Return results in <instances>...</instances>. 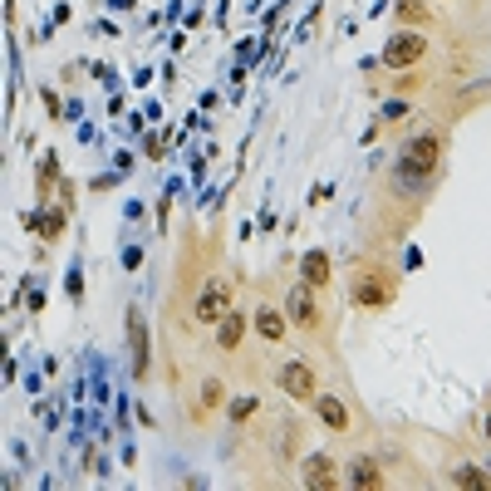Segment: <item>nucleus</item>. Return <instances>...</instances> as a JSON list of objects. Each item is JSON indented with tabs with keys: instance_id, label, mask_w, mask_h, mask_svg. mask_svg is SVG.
<instances>
[{
	"instance_id": "nucleus-1",
	"label": "nucleus",
	"mask_w": 491,
	"mask_h": 491,
	"mask_svg": "<svg viewBox=\"0 0 491 491\" xmlns=\"http://www.w3.org/2000/svg\"><path fill=\"white\" fill-rule=\"evenodd\" d=\"M438 162H442V133H417V138H408L403 152H398L403 182H427L438 172Z\"/></svg>"
},
{
	"instance_id": "nucleus-2",
	"label": "nucleus",
	"mask_w": 491,
	"mask_h": 491,
	"mask_svg": "<svg viewBox=\"0 0 491 491\" xmlns=\"http://www.w3.org/2000/svg\"><path fill=\"white\" fill-rule=\"evenodd\" d=\"M423 54H427V40L417 30H394L388 44H384V65L388 69H413Z\"/></svg>"
},
{
	"instance_id": "nucleus-3",
	"label": "nucleus",
	"mask_w": 491,
	"mask_h": 491,
	"mask_svg": "<svg viewBox=\"0 0 491 491\" xmlns=\"http://www.w3.org/2000/svg\"><path fill=\"white\" fill-rule=\"evenodd\" d=\"M354 305H363V310H369V305H388V300H394V280H384V270H374V276H369V270H363V276H354Z\"/></svg>"
},
{
	"instance_id": "nucleus-4",
	"label": "nucleus",
	"mask_w": 491,
	"mask_h": 491,
	"mask_svg": "<svg viewBox=\"0 0 491 491\" xmlns=\"http://www.w3.org/2000/svg\"><path fill=\"white\" fill-rule=\"evenodd\" d=\"M285 315H290V324H300V330H315V324H320V305H315V290L305 285V280H300V285H290Z\"/></svg>"
},
{
	"instance_id": "nucleus-5",
	"label": "nucleus",
	"mask_w": 491,
	"mask_h": 491,
	"mask_svg": "<svg viewBox=\"0 0 491 491\" xmlns=\"http://www.w3.org/2000/svg\"><path fill=\"white\" fill-rule=\"evenodd\" d=\"M280 394H290L295 403H305V398L320 394V384H315V369H310V363L290 359L285 369H280Z\"/></svg>"
},
{
	"instance_id": "nucleus-6",
	"label": "nucleus",
	"mask_w": 491,
	"mask_h": 491,
	"mask_svg": "<svg viewBox=\"0 0 491 491\" xmlns=\"http://www.w3.org/2000/svg\"><path fill=\"white\" fill-rule=\"evenodd\" d=\"M300 481H305L310 491H330L334 481H339V467H334V457L315 452V457H305V472H300Z\"/></svg>"
},
{
	"instance_id": "nucleus-7",
	"label": "nucleus",
	"mask_w": 491,
	"mask_h": 491,
	"mask_svg": "<svg viewBox=\"0 0 491 491\" xmlns=\"http://www.w3.org/2000/svg\"><path fill=\"white\" fill-rule=\"evenodd\" d=\"M300 276H305V285L310 290H324L334 280V261H330V251H305V261H300Z\"/></svg>"
},
{
	"instance_id": "nucleus-8",
	"label": "nucleus",
	"mask_w": 491,
	"mask_h": 491,
	"mask_svg": "<svg viewBox=\"0 0 491 491\" xmlns=\"http://www.w3.org/2000/svg\"><path fill=\"white\" fill-rule=\"evenodd\" d=\"M197 320H202V324H216V320H222V315H226V285H222V280H207V290H202V295H197Z\"/></svg>"
},
{
	"instance_id": "nucleus-9",
	"label": "nucleus",
	"mask_w": 491,
	"mask_h": 491,
	"mask_svg": "<svg viewBox=\"0 0 491 491\" xmlns=\"http://www.w3.org/2000/svg\"><path fill=\"white\" fill-rule=\"evenodd\" d=\"M241 339H246V315L241 310H226L222 320H216V349L236 354V349H241Z\"/></svg>"
},
{
	"instance_id": "nucleus-10",
	"label": "nucleus",
	"mask_w": 491,
	"mask_h": 491,
	"mask_svg": "<svg viewBox=\"0 0 491 491\" xmlns=\"http://www.w3.org/2000/svg\"><path fill=\"white\" fill-rule=\"evenodd\" d=\"M129 344H133V374L148 378V324L138 310H129Z\"/></svg>"
},
{
	"instance_id": "nucleus-11",
	"label": "nucleus",
	"mask_w": 491,
	"mask_h": 491,
	"mask_svg": "<svg viewBox=\"0 0 491 491\" xmlns=\"http://www.w3.org/2000/svg\"><path fill=\"white\" fill-rule=\"evenodd\" d=\"M285 324H290V315L276 310V305H261V310H256V334H261L266 344H280V339H285Z\"/></svg>"
},
{
	"instance_id": "nucleus-12",
	"label": "nucleus",
	"mask_w": 491,
	"mask_h": 491,
	"mask_svg": "<svg viewBox=\"0 0 491 491\" xmlns=\"http://www.w3.org/2000/svg\"><path fill=\"white\" fill-rule=\"evenodd\" d=\"M315 413L324 417V427H334V433H349V408H344L334 394H315Z\"/></svg>"
},
{
	"instance_id": "nucleus-13",
	"label": "nucleus",
	"mask_w": 491,
	"mask_h": 491,
	"mask_svg": "<svg viewBox=\"0 0 491 491\" xmlns=\"http://www.w3.org/2000/svg\"><path fill=\"white\" fill-rule=\"evenodd\" d=\"M344 481H349L354 491H378V487H384V472H378L374 457H359V462L349 467V477H344Z\"/></svg>"
},
{
	"instance_id": "nucleus-14",
	"label": "nucleus",
	"mask_w": 491,
	"mask_h": 491,
	"mask_svg": "<svg viewBox=\"0 0 491 491\" xmlns=\"http://www.w3.org/2000/svg\"><path fill=\"white\" fill-rule=\"evenodd\" d=\"M222 403H226V384H222V378H207V384H202V398H197V417L207 423V417H212Z\"/></svg>"
},
{
	"instance_id": "nucleus-15",
	"label": "nucleus",
	"mask_w": 491,
	"mask_h": 491,
	"mask_svg": "<svg viewBox=\"0 0 491 491\" xmlns=\"http://www.w3.org/2000/svg\"><path fill=\"white\" fill-rule=\"evenodd\" d=\"M40 236L44 241H59V236H65V212L54 202H44V212H40Z\"/></svg>"
},
{
	"instance_id": "nucleus-16",
	"label": "nucleus",
	"mask_w": 491,
	"mask_h": 491,
	"mask_svg": "<svg viewBox=\"0 0 491 491\" xmlns=\"http://www.w3.org/2000/svg\"><path fill=\"white\" fill-rule=\"evenodd\" d=\"M452 487H462V491H487L491 477H487L481 467H462V472H452Z\"/></svg>"
},
{
	"instance_id": "nucleus-17",
	"label": "nucleus",
	"mask_w": 491,
	"mask_h": 491,
	"mask_svg": "<svg viewBox=\"0 0 491 491\" xmlns=\"http://www.w3.org/2000/svg\"><path fill=\"white\" fill-rule=\"evenodd\" d=\"M300 442H305V427H300V423H285V427H280V457H295V452H300Z\"/></svg>"
},
{
	"instance_id": "nucleus-18",
	"label": "nucleus",
	"mask_w": 491,
	"mask_h": 491,
	"mask_svg": "<svg viewBox=\"0 0 491 491\" xmlns=\"http://www.w3.org/2000/svg\"><path fill=\"white\" fill-rule=\"evenodd\" d=\"M398 20H403V25H423L427 5H423V0H398Z\"/></svg>"
},
{
	"instance_id": "nucleus-19",
	"label": "nucleus",
	"mask_w": 491,
	"mask_h": 491,
	"mask_svg": "<svg viewBox=\"0 0 491 491\" xmlns=\"http://www.w3.org/2000/svg\"><path fill=\"white\" fill-rule=\"evenodd\" d=\"M256 394H246V398H236V403H231V423H246V417H251V413H256Z\"/></svg>"
},
{
	"instance_id": "nucleus-20",
	"label": "nucleus",
	"mask_w": 491,
	"mask_h": 491,
	"mask_svg": "<svg viewBox=\"0 0 491 491\" xmlns=\"http://www.w3.org/2000/svg\"><path fill=\"white\" fill-rule=\"evenodd\" d=\"M50 182H54V158H40V192H50Z\"/></svg>"
},
{
	"instance_id": "nucleus-21",
	"label": "nucleus",
	"mask_w": 491,
	"mask_h": 491,
	"mask_svg": "<svg viewBox=\"0 0 491 491\" xmlns=\"http://www.w3.org/2000/svg\"><path fill=\"white\" fill-rule=\"evenodd\" d=\"M487 438H491V413H487Z\"/></svg>"
}]
</instances>
